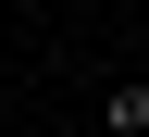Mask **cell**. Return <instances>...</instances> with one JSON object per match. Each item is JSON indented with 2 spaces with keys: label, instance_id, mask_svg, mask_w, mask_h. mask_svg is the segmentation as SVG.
Returning a JSON list of instances; mask_svg holds the SVG:
<instances>
[{
  "label": "cell",
  "instance_id": "cell-1",
  "mask_svg": "<svg viewBox=\"0 0 149 137\" xmlns=\"http://www.w3.org/2000/svg\"><path fill=\"white\" fill-rule=\"evenodd\" d=\"M100 125H112V137H149V87H137V75H124V87L100 100Z\"/></svg>",
  "mask_w": 149,
  "mask_h": 137
}]
</instances>
